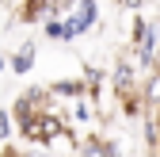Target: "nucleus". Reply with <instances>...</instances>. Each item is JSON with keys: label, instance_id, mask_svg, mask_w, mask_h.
Here are the masks:
<instances>
[{"label": "nucleus", "instance_id": "nucleus-17", "mask_svg": "<svg viewBox=\"0 0 160 157\" xmlns=\"http://www.w3.org/2000/svg\"><path fill=\"white\" fill-rule=\"evenodd\" d=\"M152 119H156V127H160V107H152Z\"/></svg>", "mask_w": 160, "mask_h": 157}, {"label": "nucleus", "instance_id": "nucleus-3", "mask_svg": "<svg viewBox=\"0 0 160 157\" xmlns=\"http://www.w3.org/2000/svg\"><path fill=\"white\" fill-rule=\"evenodd\" d=\"M65 23H69V31L80 38V35H88L95 23H99V4H80L72 15H65Z\"/></svg>", "mask_w": 160, "mask_h": 157}, {"label": "nucleus", "instance_id": "nucleus-14", "mask_svg": "<svg viewBox=\"0 0 160 157\" xmlns=\"http://www.w3.org/2000/svg\"><path fill=\"white\" fill-rule=\"evenodd\" d=\"M126 12H133V15H141V8H145V0H118Z\"/></svg>", "mask_w": 160, "mask_h": 157}, {"label": "nucleus", "instance_id": "nucleus-18", "mask_svg": "<svg viewBox=\"0 0 160 157\" xmlns=\"http://www.w3.org/2000/svg\"><path fill=\"white\" fill-rule=\"evenodd\" d=\"M0 73H4V54H0Z\"/></svg>", "mask_w": 160, "mask_h": 157}, {"label": "nucleus", "instance_id": "nucleus-19", "mask_svg": "<svg viewBox=\"0 0 160 157\" xmlns=\"http://www.w3.org/2000/svg\"><path fill=\"white\" fill-rule=\"evenodd\" d=\"M80 4H99V0H80Z\"/></svg>", "mask_w": 160, "mask_h": 157}, {"label": "nucleus", "instance_id": "nucleus-5", "mask_svg": "<svg viewBox=\"0 0 160 157\" xmlns=\"http://www.w3.org/2000/svg\"><path fill=\"white\" fill-rule=\"evenodd\" d=\"M34 54H38V50H34V42H23V46H19V50L8 57V69H12L15 77H27V73H31V65H34Z\"/></svg>", "mask_w": 160, "mask_h": 157}, {"label": "nucleus", "instance_id": "nucleus-1", "mask_svg": "<svg viewBox=\"0 0 160 157\" xmlns=\"http://www.w3.org/2000/svg\"><path fill=\"white\" fill-rule=\"evenodd\" d=\"M107 81H111V88L118 92V100H126V96L141 92V77H137V65L130 62V57H118L114 69L107 73Z\"/></svg>", "mask_w": 160, "mask_h": 157}, {"label": "nucleus", "instance_id": "nucleus-6", "mask_svg": "<svg viewBox=\"0 0 160 157\" xmlns=\"http://www.w3.org/2000/svg\"><path fill=\"white\" fill-rule=\"evenodd\" d=\"M50 92H53V100H88V92H84V81H53L50 84Z\"/></svg>", "mask_w": 160, "mask_h": 157}, {"label": "nucleus", "instance_id": "nucleus-10", "mask_svg": "<svg viewBox=\"0 0 160 157\" xmlns=\"http://www.w3.org/2000/svg\"><path fill=\"white\" fill-rule=\"evenodd\" d=\"M12 134H15V115H12V107L8 111L0 107V146H12Z\"/></svg>", "mask_w": 160, "mask_h": 157}, {"label": "nucleus", "instance_id": "nucleus-11", "mask_svg": "<svg viewBox=\"0 0 160 157\" xmlns=\"http://www.w3.org/2000/svg\"><path fill=\"white\" fill-rule=\"evenodd\" d=\"M69 123H92V107H88V100H76L72 107H69Z\"/></svg>", "mask_w": 160, "mask_h": 157}, {"label": "nucleus", "instance_id": "nucleus-9", "mask_svg": "<svg viewBox=\"0 0 160 157\" xmlns=\"http://www.w3.org/2000/svg\"><path fill=\"white\" fill-rule=\"evenodd\" d=\"M42 35L46 38H53V42H72V31H69V23H65V19H50V23H42Z\"/></svg>", "mask_w": 160, "mask_h": 157}, {"label": "nucleus", "instance_id": "nucleus-8", "mask_svg": "<svg viewBox=\"0 0 160 157\" xmlns=\"http://www.w3.org/2000/svg\"><path fill=\"white\" fill-rule=\"evenodd\" d=\"M84 92H88V100H99V92H103V81H107V73L103 69H95V65H84Z\"/></svg>", "mask_w": 160, "mask_h": 157}, {"label": "nucleus", "instance_id": "nucleus-4", "mask_svg": "<svg viewBox=\"0 0 160 157\" xmlns=\"http://www.w3.org/2000/svg\"><path fill=\"white\" fill-rule=\"evenodd\" d=\"M76 157H122V149H118L111 138H99V134H92V138H84V146L76 149Z\"/></svg>", "mask_w": 160, "mask_h": 157}, {"label": "nucleus", "instance_id": "nucleus-7", "mask_svg": "<svg viewBox=\"0 0 160 157\" xmlns=\"http://www.w3.org/2000/svg\"><path fill=\"white\" fill-rule=\"evenodd\" d=\"M141 100L149 104V111L160 107V65H156L149 77H141Z\"/></svg>", "mask_w": 160, "mask_h": 157}, {"label": "nucleus", "instance_id": "nucleus-15", "mask_svg": "<svg viewBox=\"0 0 160 157\" xmlns=\"http://www.w3.org/2000/svg\"><path fill=\"white\" fill-rule=\"evenodd\" d=\"M34 4H46V0H23V8H34Z\"/></svg>", "mask_w": 160, "mask_h": 157}, {"label": "nucleus", "instance_id": "nucleus-13", "mask_svg": "<svg viewBox=\"0 0 160 157\" xmlns=\"http://www.w3.org/2000/svg\"><path fill=\"white\" fill-rule=\"evenodd\" d=\"M145 27H149V19H145V15H133V27H130V46H137V42H141Z\"/></svg>", "mask_w": 160, "mask_h": 157}, {"label": "nucleus", "instance_id": "nucleus-12", "mask_svg": "<svg viewBox=\"0 0 160 157\" xmlns=\"http://www.w3.org/2000/svg\"><path fill=\"white\" fill-rule=\"evenodd\" d=\"M145 146H149V149L160 146V127H156V119H152V111L145 115Z\"/></svg>", "mask_w": 160, "mask_h": 157}, {"label": "nucleus", "instance_id": "nucleus-16", "mask_svg": "<svg viewBox=\"0 0 160 157\" xmlns=\"http://www.w3.org/2000/svg\"><path fill=\"white\" fill-rule=\"evenodd\" d=\"M27 157H50V153H46V149H38V153H27Z\"/></svg>", "mask_w": 160, "mask_h": 157}, {"label": "nucleus", "instance_id": "nucleus-2", "mask_svg": "<svg viewBox=\"0 0 160 157\" xmlns=\"http://www.w3.org/2000/svg\"><path fill=\"white\" fill-rule=\"evenodd\" d=\"M65 127H69V119L61 111H42V115H38V146L61 142L65 138Z\"/></svg>", "mask_w": 160, "mask_h": 157}]
</instances>
